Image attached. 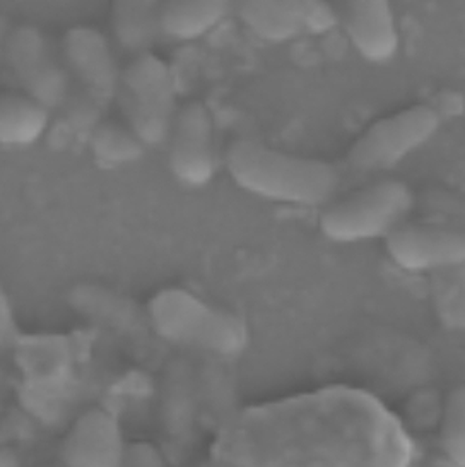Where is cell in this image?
Instances as JSON below:
<instances>
[{
	"instance_id": "1",
	"label": "cell",
	"mask_w": 465,
	"mask_h": 467,
	"mask_svg": "<svg viewBox=\"0 0 465 467\" xmlns=\"http://www.w3.org/2000/svg\"><path fill=\"white\" fill-rule=\"evenodd\" d=\"M224 165L245 192L293 206H327L341 185V173L332 163L279 151L253 139L230 142Z\"/></svg>"
},
{
	"instance_id": "2",
	"label": "cell",
	"mask_w": 465,
	"mask_h": 467,
	"mask_svg": "<svg viewBox=\"0 0 465 467\" xmlns=\"http://www.w3.org/2000/svg\"><path fill=\"white\" fill-rule=\"evenodd\" d=\"M150 317L160 337L187 346L197 355L232 358L245 346V327L240 320L185 291L168 289L158 295L150 306Z\"/></svg>"
},
{
	"instance_id": "3",
	"label": "cell",
	"mask_w": 465,
	"mask_h": 467,
	"mask_svg": "<svg viewBox=\"0 0 465 467\" xmlns=\"http://www.w3.org/2000/svg\"><path fill=\"white\" fill-rule=\"evenodd\" d=\"M414 193L400 180H378L330 202L318 218L320 232L337 244H357L387 238L408 221Z\"/></svg>"
},
{
	"instance_id": "4",
	"label": "cell",
	"mask_w": 465,
	"mask_h": 467,
	"mask_svg": "<svg viewBox=\"0 0 465 467\" xmlns=\"http://www.w3.org/2000/svg\"><path fill=\"white\" fill-rule=\"evenodd\" d=\"M117 98L129 125L148 148L168 142L177 117L173 74L160 57L137 54L122 70Z\"/></svg>"
},
{
	"instance_id": "5",
	"label": "cell",
	"mask_w": 465,
	"mask_h": 467,
	"mask_svg": "<svg viewBox=\"0 0 465 467\" xmlns=\"http://www.w3.org/2000/svg\"><path fill=\"white\" fill-rule=\"evenodd\" d=\"M441 124V117L428 105H412L383 117L356 139L347 152L349 166L361 173H382L396 168L423 148Z\"/></svg>"
},
{
	"instance_id": "6",
	"label": "cell",
	"mask_w": 465,
	"mask_h": 467,
	"mask_svg": "<svg viewBox=\"0 0 465 467\" xmlns=\"http://www.w3.org/2000/svg\"><path fill=\"white\" fill-rule=\"evenodd\" d=\"M160 447L170 464H183L199 445L201 411L195 363L183 355L164 361L158 392Z\"/></svg>"
},
{
	"instance_id": "7",
	"label": "cell",
	"mask_w": 465,
	"mask_h": 467,
	"mask_svg": "<svg viewBox=\"0 0 465 467\" xmlns=\"http://www.w3.org/2000/svg\"><path fill=\"white\" fill-rule=\"evenodd\" d=\"M234 13L253 35L274 43L322 36L339 25L328 0H236Z\"/></svg>"
},
{
	"instance_id": "8",
	"label": "cell",
	"mask_w": 465,
	"mask_h": 467,
	"mask_svg": "<svg viewBox=\"0 0 465 467\" xmlns=\"http://www.w3.org/2000/svg\"><path fill=\"white\" fill-rule=\"evenodd\" d=\"M5 57L25 93L50 110L64 109L70 97L67 67L62 64L40 29L21 25L5 40Z\"/></svg>"
},
{
	"instance_id": "9",
	"label": "cell",
	"mask_w": 465,
	"mask_h": 467,
	"mask_svg": "<svg viewBox=\"0 0 465 467\" xmlns=\"http://www.w3.org/2000/svg\"><path fill=\"white\" fill-rule=\"evenodd\" d=\"M68 305L88 320L109 330L120 337L140 357L156 353V330L146 314L136 302L113 289L81 283L70 289Z\"/></svg>"
},
{
	"instance_id": "10",
	"label": "cell",
	"mask_w": 465,
	"mask_h": 467,
	"mask_svg": "<svg viewBox=\"0 0 465 467\" xmlns=\"http://www.w3.org/2000/svg\"><path fill=\"white\" fill-rule=\"evenodd\" d=\"M392 262L409 273H439L465 265V234L437 223L404 221L385 238Z\"/></svg>"
},
{
	"instance_id": "11",
	"label": "cell",
	"mask_w": 465,
	"mask_h": 467,
	"mask_svg": "<svg viewBox=\"0 0 465 467\" xmlns=\"http://www.w3.org/2000/svg\"><path fill=\"white\" fill-rule=\"evenodd\" d=\"M168 165L173 177L187 187H204L216 171L214 120L202 101L185 103L170 134Z\"/></svg>"
},
{
	"instance_id": "12",
	"label": "cell",
	"mask_w": 465,
	"mask_h": 467,
	"mask_svg": "<svg viewBox=\"0 0 465 467\" xmlns=\"http://www.w3.org/2000/svg\"><path fill=\"white\" fill-rule=\"evenodd\" d=\"M62 57L78 89L108 105L117 98L122 70L111 52L108 40L91 26H74L62 40Z\"/></svg>"
},
{
	"instance_id": "13",
	"label": "cell",
	"mask_w": 465,
	"mask_h": 467,
	"mask_svg": "<svg viewBox=\"0 0 465 467\" xmlns=\"http://www.w3.org/2000/svg\"><path fill=\"white\" fill-rule=\"evenodd\" d=\"M337 15L357 54L382 64L396 56L398 31L392 0H337Z\"/></svg>"
},
{
	"instance_id": "14",
	"label": "cell",
	"mask_w": 465,
	"mask_h": 467,
	"mask_svg": "<svg viewBox=\"0 0 465 467\" xmlns=\"http://www.w3.org/2000/svg\"><path fill=\"white\" fill-rule=\"evenodd\" d=\"M123 449L117 418L96 408L84 412L68 430L60 447V459L67 466H122Z\"/></svg>"
},
{
	"instance_id": "15",
	"label": "cell",
	"mask_w": 465,
	"mask_h": 467,
	"mask_svg": "<svg viewBox=\"0 0 465 467\" xmlns=\"http://www.w3.org/2000/svg\"><path fill=\"white\" fill-rule=\"evenodd\" d=\"M195 385L201 423L212 431L230 425L238 411L236 377L232 358L197 355Z\"/></svg>"
},
{
	"instance_id": "16",
	"label": "cell",
	"mask_w": 465,
	"mask_h": 467,
	"mask_svg": "<svg viewBox=\"0 0 465 467\" xmlns=\"http://www.w3.org/2000/svg\"><path fill=\"white\" fill-rule=\"evenodd\" d=\"M236 7V0H164L160 31L168 38H201Z\"/></svg>"
},
{
	"instance_id": "17",
	"label": "cell",
	"mask_w": 465,
	"mask_h": 467,
	"mask_svg": "<svg viewBox=\"0 0 465 467\" xmlns=\"http://www.w3.org/2000/svg\"><path fill=\"white\" fill-rule=\"evenodd\" d=\"M163 0H111L115 40L129 54L148 52L160 33Z\"/></svg>"
},
{
	"instance_id": "18",
	"label": "cell",
	"mask_w": 465,
	"mask_h": 467,
	"mask_svg": "<svg viewBox=\"0 0 465 467\" xmlns=\"http://www.w3.org/2000/svg\"><path fill=\"white\" fill-rule=\"evenodd\" d=\"M50 109L26 93H5L0 99V142L29 146L45 134Z\"/></svg>"
},
{
	"instance_id": "19",
	"label": "cell",
	"mask_w": 465,
	"mask_h": 467,
	"mask_svg": "<svg viewBox=\"0 0 465 467\" xmlns=\"http://www.w3.org/2000/svg\"><path fill=\"white\" fill-rule=\"evenodd\" d=\"M88 142L96 160L107 166L136 163L148 148L129 125L115 120H101L89 132Z\"/></svg>"
},
{
	"instance_id": "20",
	"label": "cell",
	"mask_w": 465,
	"mask_h": 467,
	"mask_svg": "<svg viewBox=\"0 0 465 467\" xmlns=\"http://www.w3.org/2000/svg\"><path fill=\"white\" fill-rule=\"evenodd\" d=\"M439 440L451 462L465 467V385H457L445 399Z\"/></svg>"
},
{
	"instance_id": "21",
	"label": "cell",
	"mask_w": 465,
	"mask_h": 467,
	"mask_svg": "<svg viewBox=\"0 0 465 467\" xmlns=\"http://www.w3.org/2000/svg\"><path fill=\"white\" fill-rule=\"evenodd\" d=\"M64 109H66L68 127L76 132H86L89 136V132L101 122L105 105L96 101L95 98L84 95L76 88L70 91V97L67 103L64 105Z\"/></svg>"
},
{
	"instance_id": "22",
	"label": "cell",
	"mask_w": 465,
	"mask_h": 467,
	"mask_svg": "<svg viewBox=\"0 0 465 467\" xmlns=\"http://www.w3.org/2000/svg\"><path fill=\"white\" fill-rule=\"evenodd\" d=\"M170 464L163 449L150 441H132L125 443L122 466L129 467H161Z\"/></svg>"
}]
</instances>
